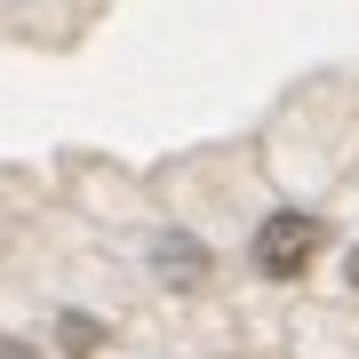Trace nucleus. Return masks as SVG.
<instances>
[{"label":"nucleus","instance_id":"f257e3e1","mask_svg":"<svg viewBox=\"0 0 359 359\" xmlns=\"http://www.w3.org/2000/svg\"><path fill=\"white\" fill-rule=\"evenodd\" d=\"M320 216H304V208H280V216H264L256 224V264L271 271V280H295L311 256H320Z\"/></svg>","mask_w":359,"mask_h":359},{"label":"nucleus","instance_id":"f03ea898","mask_svg":"<svg viewBox=\"0 0 359 359\" xmlns=\"http://www.w3.org/2000/svg\"><path fill=\"white\" fill-rule=\"evenodd\" d=\"M351 287H359V256H351Z\"/></svg>","mask_w":359,"mask_h":359}]
</instances>
